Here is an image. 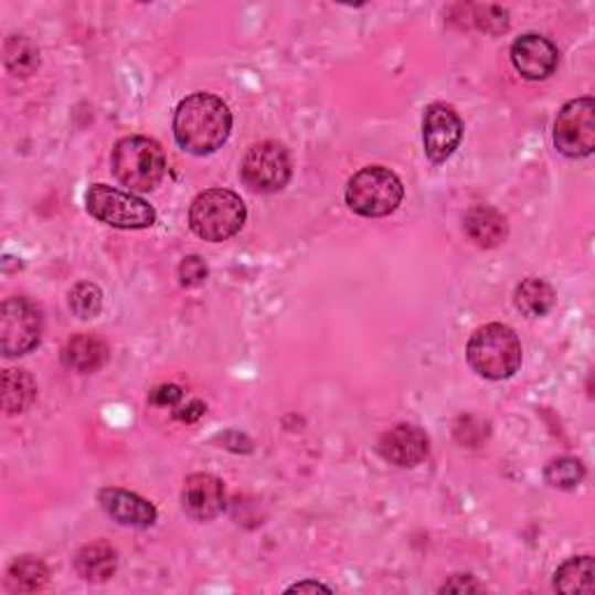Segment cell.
I'll use <instances>...</instances> for the list:
<instances>
[{
    "mask_svg": "<svg viewBox=\"0 0 595 595\" xmlns=\"http://www.w3.org/2000/svg\"><path fill=\"white\" fill-rule=\"evenodd\" d=\"M233 115L229 105L212 94H193L178 105L172 130L178 145L193 153L208 157L222 149L231 136Z\"/></svg>",
    "mask_w": 595,
    "mask_h": 595,
    "instance_id": "obj_1",
    "label": "cell"
},
{
    "mask_svg": "<svg viewBox=\"0 0 595 595\" xmlns=\"http://www.w3.org/2000/svg\"><path fill=\"white\" fill-rule=\"evenodd\" d=\"M521 342L510 326L487 323L468 342V363L484 380H510L521 368Z\"/></svg>",
    "mask_w": 595,
    "mask_h": 595,
    "instance_id": "obj_2",
    "label": "cell"
},
{
    "mask_svg": "<svg viewBox=\"0 0 595 595\" xmlns=\"http://www.w3.org/2000/svg\"><path fill=\"white\" fill-rule=\"evenodd\" d=\"M247 222L242 198L229 189H210L198 193L189 208V226L205 242H226L237 235Z\"/></svg>",
    "mask_w": 595,
    "mask_h": 595,
    "instance_id": "obj_3",
    "label": "cell"
},
{
    "mask_svg": "<svg viewBox=\"0 0 595 595\" xmlns=\"http://www.w3.org/2000/svg\"><path fill=\"white\" fill-rule=\"evenodd\" d=\"M113 172L130 191H153L166 174V153L157 140L128 136L113 149Z\"/></svg>",
    "mask_w": 595,
    "mask_h": 595,
    "instance_id": "obj_4",
    "label": "cell"
},
{
    "mask_svg": "<svg viewBox=\"0 0 595 595\" xmlns=\"http://www.w3.org/2000/svg\"><path fill=\"white\" fill-rule=\"evenodd\" d=\"M347 205L361 216H389L403 203V182L399 174L382 166H370L357 172L347 184Z\"/></svg>",
    "mask_w": 595,
    "mask_h": 595,
    "instance_id": "obj_5",
    "label": "cell"
},
{
    "mask_svg": "<svg viewBox=\"0 0 595 595\" xmlns=\"http://www.w3.org/2000/svg\"><path fill=\"white\" fill-rule=\"evenodd\" d=\"M86 210L113 229L142 231L157 224V212L142 198L107 184H94L86 191Z\"/></svg>",
    "mask_w": 595,
    "mask_h": 595,
    "instance_id": "obj_6",
    "label": "cell"
},
{
    "mask_svg": "<svg viewBox=\"0 0 595 595\" xmlns=\"http://www.w3.org/2000/svg\"><path fill=\"white\" fill-rule=\"evenodd\" d=\"M240 178L254 193H277L291 180L289 151L279 142L254 145L240 166Z\"/></svg>",
    "mask_w": 595,
    "mask_h": 595,
    "instance_id": "obj_7",
    "label": "cell"
},
{
    "mask_svg": "<svg viewBox=\"0 0 595 595\" xmlns=\"http://www.w3.org/2000/svg\"><path fill=\"white\" fill-rule=\"evenodd\" d=\"M42 317L29 298H8L0 307V351L3 357H24L40 344Z\"/></svg>",
    "mask_w": 595,
    "mask_h": 595,
    "instance_id": "obj_8",
    "label": "cell"
},
{
    "mask_svg": "<svg viewBox=\"0 0 595 595\" xmlns=\"http://www.w3.org/2000/svg\"><path fill=\"white\" fill-rule=\"evenodd\" d=\"M554 145L567 159H586L595 149V103L577 98L563 105L554 124Z\"/></svg>",
    "mask_w": 595,
    "mask_h": 595,
    "instance_id": "obj_9",
    "label": "cell"
},
{
    "mask_svg": "<svg viewBox=\"0 0 595 595\" xmlns=\"http://www.w3.org/2000/svg\"><path fill=\"white\" fill-rule=\"evenodd\" d=\"M463 138V121L454 107L433 103L424 115V149L433 163H445L458 149Z\"/></svg>",
    "mask_w": 595,
    "mask_h": 595,
    "instance_id": "obj_10",
    "label": "cell"
},
{
    "mask_svg": "<svg viewBox=\"0 0 595 595\" xmlns=\"http://www.w3.org/2000/svg\"><path fill=\"white\" fill-rule=\"evenodd\" d=\"M559 47L544 35L528 33L514 40L512 45V63L514 68L521 73L525 79H546L549 75H554L559 68Z\"/></svg>",
    "mask_w": 595,
    "mask_h": 595,
    "instance_id": "obj_11",
    "label": "cell"
},
{
    "mask_svg": "<svg viewBox=\"0 0 595 595\" xmlns=\"http://www.w3.org/2000/svg\"><path fill=\"white\" fill-rule=\"evenodd\" d=\"M226 491L219 477L198 472L184 481L182 510L193 521H212L224 512Z\"/></svg>",
    "mask_w": 595,
    "mask_h": 595,
    "instance_id": "obj_12",
    "label": "cell"
},
{
    "mask_svg": "<svg viewBox=\"0 0 595 595\" xmlns=\"http://www.w3.org/2000/svg\"><path fill=\"white\" fill-rule=\"evenodd\" d=\"M378 451L386 463H391V466L414 468L428 456L431 439L418 426L401 424V426L386 431L380 437Z\"/></svg>",
    "mask_w": 595,
    "mask_h": 595,
    "instance_id": "obj_13",
    "label": "cell"
},
{
    "mask_svg": "<svg viewBox=\"0 0 595 595\" xmlns=\"http://www.w3.org/2000/svg\"><path fill=\"white\" fill-rule=\"evenodd\" d=\"M98 502L105 510V514L113 517L121 525L149 528L157 523V517H159L157 507H153L149 500L124 489H103L98 493Z\"/></svg>",
    "mask_w": 595,
    "mask_h": 595,
    "instance_id": "obj_14",
    "label": "cell"
},
{
    "mask_svg": "<svg viewBox=\"0 0 595 595\" xmlns=\"http://www.w3.org/2000/svg\"><path fill=\"white\" fill-rule=\"evenodd\" d=\"M107 357H109V349L105 340L94 333L73 336L61 351L63 365L82 374L98 372L107 363Z\"/></svg>",
    "mask_w": 595,
    "mask_h": 595,
    "instance_id": "obj_15",
    "label": "cell"
},
{
    "mask_svg": "<svg viewBox=\"0 0 595 595\" xmlns=\"http://www.w3.org/2000/svg\"><path fill=\"white\" fill-rule=\"evenodd\" d=\"M463 226H466V235L481 249H493L507 237L504 216L491 205H475L463 219Z\"/></svg>",
    "mask_w": 595,
    "mask_h": 595,
    "instance_id": "obj_16",
    "label": "cell"
},
{
    "mask_svg": "<svg viewBox=\"0 0 595 595\" xmlns=\"http://www.w3.org/2000/svg\"><path fill=\"white\" fill-rule=\"evenodd\" d=\"M117 563H119L117 551L105 542L84 546L75 559V567L79 572V577L86 582H94V584H103L107 580H113L115 572H117Z\"/></svg>",
    "mask_w": 595,
    "mask_h": 595,
    "instance_id": "obj_17",
    "label": "cell"
},
{
    "mask_svg": "<svg viewBox=\"0 0 595 595\" xmlns=\"http://www.w3.org/2000/svg\"><path fill=\"white\" fill-rule=\"evenodd\" d=\"M554 588L567 595H591L595 591V563L591 556L565 561L554 575Z\"/></svg>",
    "mask_w": 595,
    "mask_h": 595,
    "instance_id": "obj_18",
    "label": "cell"
},
{
    "mask_svg": "<svg viewBox=\"0 0 595 595\" xmlns=\"http://www.w3.org/2000/svg\"><path fill=\"white\" fill-rule=\"evenodd\" d=\"M554 302H556L554 289H551V286L540 277L523 279L517 286V291H514L517 310L523 317H531V319L544 317L551 310V307H554Z\"/></svg>",
    "mask_w": 595,
    "mask_h": 595,
    "instance_id": "obj_19",
    "label": "cell"
},
{
    "mask_svg": "<svg viewBox=\"0 0 595 595\" xmlns=\"http://www.w3.org/2000/svg\"><path fill=\"white\" fill-rule=\"evenodd\" d=\"M38 395L35 380L26 370H6L3 372V407L8 414L26 412Z\"/></svg>",
    "mask_w": 595,
    "mask_h": 595,
    "instance_id": "obj_20",
    "label": "cell"
},
{
    "mask_svg": "<svg viewBox=\"0 0 595 595\" xmlns=\"http://www.w3.org/2000/svg\"><path fill=\"white\" fill-rule=\"evenodd\" d=\"M50 584V567L35 556H21L8 570V586L14 593H38Z\"/></svg>",
    "mask_w": 595,
    "mask_h": 595,
    "instance_id": "obj_21",
    "label": "cell"
},
{
    "mask_svg": "<svg viewBox=\"0 0 595 595\" xmlns=\"http://www.w3.org/2000/svg\"><path fill=\"white\" fill-rule=\"evenodd\" d=\"M6 65L17 77H29L40 65V52L24 35H12L6 42Z\"/></svg>",
    "mask_w": 595,
    "mask_h": 595,
    "instance_id": "obj_22",
    "label": "cell"
},
{
    "mask_svg": "<svg viewBox=\"0 0 595 595\" xmlns=\"http://www.w3.org/2000/svg\"><path fill=\"white\" fill-rule=\"evenodd\" d=\"M544 477L554 489L572 491V489H577L580 484L584 481L586 468L582 466V460L563 456V458H556V460L549 463L546 470H544Z\"/></svg>",
    "mask_w": 595,
    "mask_h": 595,
    "instance_id": "obj_23",
    "label": "cell"
},
{
    "mask_svg": "<svg viewBox=\"0 0 595 595\" xmlns=\"http://www.w3.org/2000/svg\"><path fill=\"white\" fill-rule=\"evenodd\" d=\"M68 305L75 317L96 319L103 312V291L92 281H82L68 294Z\"/></svg>",
    "mask_w": 595,
    "mask_h": 595,
    "instance_id": "obj_24",
    "label": "cell"
},
{
    "mask_svg": "<svg viewBox=\"0 0 595 595\" xmlns=\"http://www.w3.org/2000/svg\"><path fill=\"white\" fill-rule=\"evenodd\" d=\"M208 263L201 256H187L180 263V284L193 289V286H201L208 279Z\"/></svg>",
    "mask_w": 595,
    "mask_h": 595,
    "instance_id": "obj_25",
    "label": "cell"
},
{
    "mask_svg": "<svg viewBox=\"0 0 595 595\" xmlns=\"http://www.w3.org/2000/svg\"><path fill=\"white\" fill-rule=\"evenodd\" d=\"M182 389L174 386V384H163L159 389L151 391V403L159 405V407H174L180 401H182Z\"/></svg>",
    "mask_w": 595,
    "mask_h": 595,
    "instance_id": "obj_26",
    "label": "cell"
},
{
    "mask_svg": "<svg viewBox=\"0 0 595 595\" xmlns=\"http://www.w3.org/2000/svg\"><path fill=\"white\" fill-rule=\"evenodd\" d=\"M484 584H479L472 575H454L439 593H484Z\"/></svg>",
    "mask_w": 595,
    "mask_h": 595,
    "instance_id": "obj_27",
    "label": "cell"
},
{
    "mask_svg": "<svg viewBox=\"0 0 595 595\" xmlns=\"http://www.w3.org/2000/svg\"><path fill=\"white\" fill-rule=\"evenodd\" d=\"M203 414H205V405L201 401H191L187 407L174 410V416H178L180 422H187V424H193L195 418H201Z\"/></svg>",
    "mask_w": 595,
    "mask_h": 595,
    "instance_id": "obj_28",
    "label": "cell"
},
{
    "mask_svg": "<svg viewBox=\"0 0 595 595\" xmlns=\"http://www.w3.org/2000/svg\"><path fill=\"white\" fill-rule=\"evenodd\" d=\"M286 591H289V593H317V591L330 593V588L323 586V584H319V582H298V584L289 586Z\"/></svg>",
    "mask_w": 595,
    "mask_h": 595,
    "instance_id": "obj_29",
    "label": "cell"
}]
</instances>
